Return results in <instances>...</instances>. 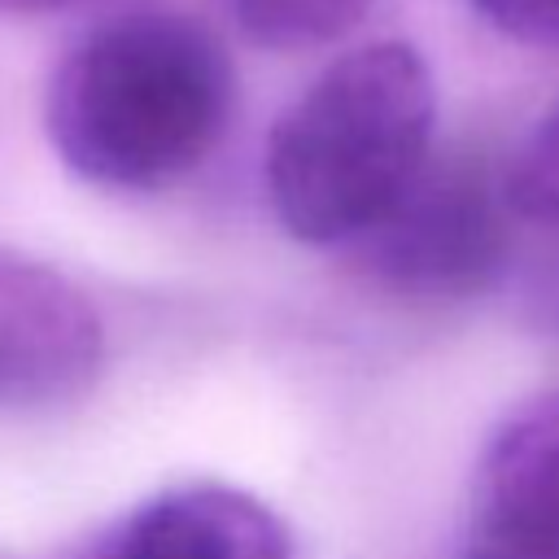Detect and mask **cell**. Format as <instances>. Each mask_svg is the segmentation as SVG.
Here are the masks:
<instances>
[{"instance_id": "cell-3", "label": "cell", "mask_w": 559, "mask_h": 559, "mask_svg": "<svg viewBox=\"0 0 559 559\" xmlns=\"http://www.w3.org/2000/svg\"><path fill=\"white\" fill-rule=\"evenodd\" d=\"M507 192L472 153L428 157L397 205L354 240L358 262L406 297H472L507 262Z\"/></svg>"}, {"instance_id": "cell-1", "label": "cell", "mask_w": 559, "mask_h": 559, "mask_svg": "<svg viewBox=\"0 0 559 559\" xmlns=\"http://www.w3.org/2000/svg\"><path fill=\"white\" fill-rule=\"evenodd\" d=\"M231 57L210 22L140 0L87 26L44 87V131L87 183L153 192L197 170L227 131Z\"/></svg>"}, {"instance_id": "cell-5", "label": "cell", "mask_w": 559, "mask_h": 559, "mask_svg": "<svg viewBox=\"0 0 559 559\" xmlns=\"http://www.w3.org/2000/svg\"><path fill=\"white\" fill-rule=\"evenodd\" d=\"M459 559H559V393L520 406L489 437Z\"/></svg>"}, {"instance_id": "cell-10", "label": "cell", "mask_w": 559, "mask_h": 559, "mask_svg": "<svg viewBox=\"0 0 559 559\" xmlns=\"http://www.w3.org/2000/svg\"><path fill=\"white\" fill-rule=\"evenodd\" d=\"M74 4H87V0H0V13L35 17V13H61V9H74Z\"/></svg>"}, {"instance_id": "cell-8", "label": "cell", "mask_w": 559, "mask_h": 559, "mask_svg": "<svg viewBox=\"0 0 559 559\" xmlns=\"http://www.w3.org/2000/svg\"><path fill=\"white\" fill-rule=\"evenodd\" d=\"M502 192L515 218L559 223V100L533 122L502 166Z\"/></svg>"}, {"instance_id": "cell-7", "label": "cell", "mask_w": 559, "mask_h": 559, "mask_svg": "<svg viewBox=\"0 0 559 559\" xmlns=\"http://www.w3.org/2000/svg\"><path fill=\"white\" fill-rule=\"evenodd\" d=\"M376 0H223L231 22L271 52H306L354 31Z\"/></svg>"}, {"instance_id": "cell-4", "label": "cell", "mask_w": 559, "mask_h": 559, "mask_svg": "<svg viewBox=\"0 0 559 559\" xmlns=\"http://www.w3.org/2000/svg\"><path fill=\"white\" fill-rule=\"evenodd\" d=\"M105 362L92 301L52 266L0 249V406L48 411L79 402Z\"/></svg>"}, {"instance_id": "cell-6", "label": "cell", "mask_w": 559, "mask_h": 559, "mask_svg": "<svg viewBox=\"0 0 559 559\" xmlns=\"http://www.w3.org/2000/svg\"><path fill=\"white\" fill-rule=\"evenodd\" d=\"M87 559H293V537L262 498L188 480L127 511Z\"/></svg>"}, {"instance_id": "cell-9", "label": "cell", "mask_w": 559, "mask_h": 559, "mask_svg": "<svg viewBox=\"0 0 559 559\" xmlns=\"http://www.w3.org/2000/svg\"><path fill=\"white\" fill-rule=\"evenodd\" d=\"M489 26L528 48H559V0H472Z\"/></svg>"}, {"instance_id": "cell-2", "label": "cell", "mask_w": 559, "mask_h": 559, "mask_svg": "<svg viewBox=\"0 0 559 559\" xmlns=\"http://www.w3.org/2000/svg\"><path fill=\"white\" fill-rule=\"evenodd\" d=\"M437 87L402 39L336 57L271 127L266 192L280 227L306 245L367 236L432 157Z\"/></svg>"}]
</instances>
